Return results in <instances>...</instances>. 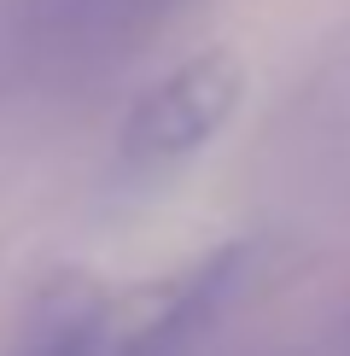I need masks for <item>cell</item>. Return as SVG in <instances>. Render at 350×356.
Masks as SVG:
<instances>
[{"instance_id": "cell-3", "label": "cell", "mask_w": 350, "mask_h": 356, "mask_svg": "<svg viewBox=\"0 0 350 356\" xmlns=\"http://www.w3.org/2000/svg\"><path fill=\"white\" fill-rule=\"evenodd\" d=\"M123 327L128 321L111 309V298L88 286H65L29 321L18 356H123Z\"/></svg>"}, {"instance_id": "cell-1", "label": "cell", "mask_w": 350, "mask_h": 356, "mask_svg": "<svg viewBox=\"0 0 350 356\" xmlns=\"http://www.w3.org/2000/svg\"><path fill=\"white\" fill-rule=\"evenodd\" d=\"M233 106H240V65H233V53L210 47V53L181 58L169 76H158L123 111L117 164L135 175H158V170L187 164L193 152H204L222 135Z\"/></svg>"}, {"instance_id": "cell-2", "label": "cell", "mask_w": 350, "mask_h": 356, "mask_svg": "<svg viewBox=\"0 0 350 356\" xmlns=\"http://www.w3.org/2000/svg\"><path fill=\"white\" fill-rule=\"evenodd\" d=\"M181 6L193 0H18V35L41 70H99Z\"/></svg>"}]
</instances>
